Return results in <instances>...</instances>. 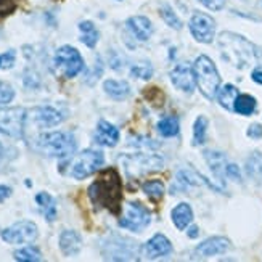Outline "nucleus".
Segmentation results:
<instances>
[{
  "mask_svg": "<svg viewBox=\"0 0 262 262\" xmlns=\"http://www.w3.org/2000/svg\"><path fill=\"white\" fill-rule=\"evenodd\" d=\"M87 195L95 209H108L113 214L121 212L122 203V182L115 169L103 170L98 179L90 184Z\"/></svg>",
  "mask_w": 262,
  "mask_h": 262,
  "instance_id": "obj_1",
  "label": "nucleus"
},
{
  "mask_svg": "<svg viewBox=\"0 0 262 262\" xmlns=\"http://www.w3.org/2000/svg\"><path fill=\"white\" fill-rule=\"evenodd\" d=\"M219 47L224 58L240 70H246L253 64L262 66V52L254 43L242 36H236L232 32H222L219 37Z\"/></svg>",
  "mask_w": 262,
  "mask_h": 262,
  "instance_id": "obj_2",
  "label": "nucleus"
},
{
  "mask_svg": "<svg viewBox=\"0 0 262 262\" xmlns=\"http://www.w3.org/2000/svg\"><path fill=\"white\" fill-rule=\"evenodd\" d=\"M36 150L50 158H66L76 151V139L71 132H45L36 139Z\"/></svg>",
  "mask_w": 262,
  "mask_h": 262,
  "instance_id": "obj_3",
  "label": "nucleus"
},
{
  "mask_svg": "<svg viewBox=\"0 0 262 262\" xmlns=\"http://www.w3.org/2000/svg\"><path fill=\"white\" fill-rule=\"evenodd\" d=\"M119 163L129 179H139L146 174H153L164 167V159L153 153H134L119 158Z\"/></svg>",
  "mask_w": 262,
  "mask_h": 262,
  "instance_id": "obj_4",
  "label": "nucleus"
},
{
  "mask_svg": "<svg viewBox=\"0 0 262 262\" xmlns=\"http://www.w3.org/2000/svg\"><path fill=\"white\" fill-rule=\"evenodd\" d=\"M193 71H195L196 85L200 87L201 94L206 98L212 100L217 95L221 87V76L212 60L206 55L198 56L195 64H193Z\"/></svg>",
  "mask_w": 262,
  "mask_h": 262,
  "instance_id": "obj_5",
  "label": "nucleus"
},
{
  "mask_svg": "<svg viewBox=\"0 0 262 262\" xmlns=\"http://www.w3.org/2000/svg\"><path fill=\"white\" fill-rule=\"evenodd\" d=\"M53 63L56 71H58L63 77L73 79L79 73L84 70V58L79 53L77 49L71 47V45H63L56 50L53 56Z\"/></svg>",
  "mask_w": 262,
  "mask_h": 262,
  "instance_id": "obj_6",
  "label": "nucleus"
},
{
  "mask_svg": "<svg viewBox=\"0 0 262 262\" xmlns=\"http://www.w3.org/2000/svg\"><path fill=\"white\" fill-rule=\"evenodd\" d=\"M28 111L21 106L0 108V134L11 139H21L25 135Z\"/></svg>",
  "mask_w": 262,
  "mask_h": 262,
  "instance_id": "obj_7",
  "label": "nucleus"
},
{
  "mask_svg": "<svg viewBox=\"0 0 262 262\" xmlns=\"http://www.w3.org/2000/svg\"><path fill=\"white\" fill-rule=\"evenodd\" d=\"M103 163H105L103 153L89 148V150L81 151L73 159L70 174L77 180H82V179H87L92 174H95L97 170L103 166Z\"/></svg>",
  "mask_w": 262,
  "mask_h": 262,
  "instance_id": "obj_8",
  "label": "nucleus"
},
{
  "mask_svg": "<svg viewBox=\"0 0 262 262\" xmlns=\"http://www.w3.org/2000/svg\"><path fill=\"white\" fill-rule=\"evenodd\" d=\"M2 240L8 245H25V243H32L37 240L39 236V229L37 225L31 221H21L13 225L7 227L5 230L0 233Z\"/></svg>",
  "mask_w": 262,
  "mask_h": 262,
  "instance_id": "obj_9",
  "label": "nucleus"
},
{
  "mask_svg": "<svg viewBox=\"0 0 262 262\" xmlns=\"http://www.w3.org/2000/svg\"><path fill=\"white\" fill-rule=\"evenodd\" d=\"M151 222V214L142 203H127L126 212H124L122 219H119V227L127 229L132 232H142L146 229Z\"/></svg>",
  "mask_w": 262,
  "mask_h": 262,
  "instance_id": "obj_10",
  "label": "nucleus"
},
{
  "mask_svg": "<svg viewBox=\"0 0 262 262\" xmlns=\"http://www.w3.org/2000/svg\"><path fill=\"white\" fill-rule=\"evenodd\" d=\"M190 32L198 42L211 43L215 34V21L209 15L196 11L190 19Z\"/></svg>",
  "mask_w": 262,
  "mask_h": 262,
  "instance_id": "obj_11",
  "label": "nucleus"
},
{
  "mask_svg": "<svg viewBox=\"0 0 262 262\" xmlns=\"http://www.w3.org/2000/svg\"><path fill=\"white\" fill-rule=\"evenodd\" d=\"M29 116L39 127H53L64 121L63 113L53 106H37L31 110Z\"/></svg>",
  "mask_w": 262,
  "mask_h": 262,
  "instance_id": "obj_12",
  "label": "nucleus"
},
{
  "mask_svg": "<svg viewBox=\"0 0 262 262\" xmlns=\"http://www.w3.org/2000/svg\"><path fill=\"white\" fill-rule=\"evenodd\" d=\"M170 81L172 84L180 89L182 92L191 94L193 89L196 85V79H195V71L193 68L188 64H177L172 71H170Z\"/></svg>",
  "mask_w": 262,
  "mask_h": 262,
  "instance_id": "obj_13",
  "label": "nucleus"
},
{
  "mask_svg": "<svg viewBox=\"0 0 262 262\" xmlns=\"http://www.w3.org/2000/svg\"><path fill=\"white\" fill-rule=\"evenodd\" d=\"M230 248H232V245L225 236H212L196 246L195 254L198 257H211V256L224 254L229 251Z\"/></svg>",
  "mask_w": 262,
  "mask_h": 262,
  "instance_id": "obj_14",
  "label": "nucleus"
},
{
  "mask_svg": "<svg viewBox=\"0 0 262 262\" xmlns=\"http://www.w3.org/2000/svg\"><path fill=\"white\" fill-rule=\"evenodd\" d=\"M170 253H172V245H170V242L161 233H156L151 240H148L143 245V256L146 259L164 257Z\"/></svg>",
  "mask_w": 262,
  "mask_h": 262,
  "instance_id": "obj_15",
  "label": "nucleus"
},
{
  "mask_svg": "<svg viewBox=\"0 0 262 262\" xmlns=\"http://www.w3.org/2000/svg\"><path fill=\"white\" fill-rule=\"evenodd\" d=\"M95 140L97 143L103 145V146H116L119 142V129L116 126H113L111 122L101 119L97 124V130H95Z\"/></svg>",
  "mask_w": 262,
  "mask_h": 262,
  "instance_id": "obj_16",
  "label": "nucleus"
},
{
  "mask_svg": "<svg viewBox=\"0 0 262 262\" xmlns=\"http://www.w3.org/2000/svg\"><path fill=\"white\" fill-rule=\"evenodd\" d=\"M204 159L208 161V164L211 167V172L214 174L215 180H217L219 184L224 187V182H225V177H227L225 170H227V164H229V163H227L225 155L221 153V151L208 150V151H204Z\"/></svg>",
  "mask_w": 262,
  "mask_h": 262,
  "instance_id": "obj_17",
  "label": "nucleus"
},
{
  "mask_svg": "<svg viewBox=\"0 0 262 262\" xmlns=\"http://www.w3.org/2000/svg\"><path fill=\"white\" fill-rule=\"evenodd\" d=\"M82 248V238L76 230H63L60 235V249L68 257L77 256Z\"/></svg>",
  "mask_w": 262,
  "mask_h": 262,
  "instance_id": "obj_18",
  "label": "nucleus"
},
{
  "mask_svg": "<svg viewBox=\"0 0 262 262\" xmlns=\"http://www.w3.org/2000/svg\"><path fill=\"white\" fill-rule=\"evenodd\" d=\"M127 28L129 31L135 36V39H139L142 42L148 40L151 37V34H153V25H151V21L145 18V16H132L127 19Z\"/></svg>",
  "mask_w": 262,
  "mask_h": 262,
  "instance_id": "obj_19",
  "label": "nucleus"
},
{
  "mask_svg": "<svg viewBox=\"0 0 262 262\" xmlns=\"http://www.w3.org/2000/svg\"><path fill=\"white\" fill-rule=\"evenodd\" d=\"M36 203L39 204V208L43 214V217L47 219V222H53L56 219V201L50 193H47V191L37 193Z\"/></svg>",
  "mask_w": 262,
  "mask_h": 262,
  "instance_id": "obj_20",
  "label": "nucleus"
},
{
  "mask_svg": "<svg viewBox=\"0 0 262 262\" xmlns=\"http://www.w3.org/2000/svg\"><path fill=\"white\" fill-rule=\"evenodd\" d=\"M191 221H193V209L190 204L180 203L172 209V222L179 230H185Z\"/></svg>",
  "mask_w": 262,
  "mask_h": 262,
  "instance_id": "obj_21",
  "label": "nucleus"
},
{
  "mask_svg": "<svg viewBox=\"0 0 262 262\" xmlns=\"http://www.w3.org/2000/svg\"><path fill=\"white\" fill-rule=\"evenodd\" d=\"M103 89L106 95L115 100H124L130 94V85L126 81H116V79H108L103 82Z\"/></svg>",
  "mask_w": 262,
  "mask_h": 262,
  "instance_id": "obj_22",
  "label": "nucleus"
},
{
  "mask_svg": "<svg viewBox=\"0 0 262 262\" xmlns=\"http://www.w3.org/2000/svg\"><path fill=\"white\" fill-rule=\"evenodd\" d=\"M79 31H81V42L87 45L89 49H95V45L100 39V32L95 28L92 21H82L79 23Z\"/></svg>",
  "mask_w": 262,
  "mask_h": 262,
  "instance_id": "obj_23",
  "label": "nucleus"
},
{
  "mask_svg": "<svg viewBox=\"0 0 262 262\" xmlns=\"http://www.w3.org/2000/svg\"><path fill=\"white\" fill-rule=\"evenodd\" d=\"M245 169L249 179H253L254 182H260L262 180V153L260 151L251 153V156L246 159Z\"/></svg>",
  "mask_w": 262,
  "mask_h": 262,
  "instance_id": "obj_24",
  "label": "nucleus"
},
{
  "mask_svg": "<svg viewBox=\"0 0 262 262\" xmlns=\"http://www.w3.org/2000/svg\"><path fill=\"white\" fill-rule=\"evenodd\" d=\"M238 95H240L238 94V89L232 84H227L217 92V101H219V105L222 108H225L227 111H233V103Z\"/></svg>",
  "mask_w": 262,
  "mask_h": 262,
  "instance_id": "obj_25",
  "label": "nucleus"
},
{
  "mask_svg": "<svg viewBox=\"0 0 262 262\" xmlns=\"http://www.w3.org/2000/svg\"><path fill=\"white\" fill-rule=\"evenodd\" d=\"M256 110V98L251 95H238L235 103H233V111H236L238 115H243V116H249L253 115Z\"/></svg>",
  "mask_w": 262,
  "mask_h": 262,
  "instance_id": "obj_26",
  "label": "nucleus"
},
{
  "mask_svg": "<svg viewBox=\"0 0 262 262\" xmlns=\"http://www.w3.org/2000/svg\"><path fill=\"white\" fill-rule=\"evenodd\" d=\"M158 130L163 137H176L179 134V119L176 116H166L158 122Z\"/></svg>",
  "mask_w": 262,
  "mask_h": 262,
  "instance_id": "obj_27",
  "label": "nucleus"
},
{
  "mask_svg": "<svg viewBox=\"0 0 262 262\" xmlns=\"http://www.w3.org/2000/svg\"><path fill=\"white\" fill-rule=\"evenodd\" d=\"M142 188L146 193V196L153 201H159L164 196V184L161 180H148L145 182Z\"/></svg>",
  "mask_w": 262,
  "mask_h": 262,
  "instance_id": "obj_28",
  "label": "nucleus"
},
{
  "mask_svg": "<svg viewBox=\"0 0 262 262\" xmlns=\"http://www.w3.org/2000/svg\"><path fill=\"white\" fill-rule=\"evenodd\" d=\"M13 257H15V260H19V262H39V260H42V254L36 246H26V248L18 249V251H15Z\"/></svg>",
  "mask_w": 262,
  "mask_h": 262,
  "instance_id": "obj_29",
  "label": "nucleus"
},
{
  "mask_svg": "<svg viewBox=\"0 0 262 262\" xmlns=\"http://www.w3.org/2000/svg\"><path fill=\"white\" fill-rule=\"evenodd\" d=\"M206 130H208V119L204 116H198L193 126V145L200 146L206 140Z\"/></svg>",
  "mask_w": 262,
  "mask_h": 262,
  "instance_id": "obj_30",
  "label": "nucleus"
},
{
  "mask_svg": "<svg viewBox=\"0 0 262 262\" xmlns=\"http://www.w3.org/2000/svg\"><path fill=\"white\" fill-rule=\"evenodd\" d=\"M161 16H163V19L166 21V25L169 28H172L176 31H180L182 29V21H180V18L176 15V11L170 8L169 5H163L161 7Z\"/></svg>",
  "mask_w": 262,
  "mask_h": 262,
  "instance_id": "obj_31",
  "label": "nucleus"
},
{
  "mask_svg": "<svg viewBox=\"0 0 262 262\" xmlns=\"http://www.w3.org/2000/svg\"><path fill=\"white\" fill-rule=\"evenodd\" d=\"M130 74H132V77H135V79H150L151 76H153V68H151V64L150 63H139V64H135V66H132V70H130Z\"/></svg>",
  "mask_w": 262,
  "mask_h": 262,
  "instance_id": "obj_32",
  "label": "nucleus"
},
{
  "mask_svg": "<svg viewBox=\"0 0 262 262\" xmlns=\"http://www.w3.org/2000/svg\"><path fill=\"white\" fill-rule=\"evenodd\" d=\"M15 98V89L8 82L0 81V105H8Z\"/></svg>",
  "mask_w": 262,
  "mask_h": 262,
  "instance_id": "obj_33",
  "label": "nucleus"
},
{
  "mask_svg": "<svg viewBox=\"0 0 262 262\" xmlns=\"http://www.w3.org/2000/svg\"><path fill=\"white\" fill-rule=\"evenodd\" d=\"M16 61V52L8 50L5 53H0V70H10L15 66Z\"/></svg>",
  "mask_w": 262,
  "mask_h": 262,
  "instance_id": "obj_34",
  "label": "nucleus"
},
{
  "mask_svg": "<svg viewBox=\"0 0 262 262\" xmlns=\"http://www.w3.org/2000/svg\"><path fill=\"white\" fill-rule=\"evenodd\" d=\"M200 2L212 11H219L225 7V0H200Z\"/></svg>",
  "mask_w": 262,
  "mask_h": 262,
  "instance_id": "obj_35",
  "label": "nucleus"
},
{
  "mask_svg": "<svg viewBox=\"0 0 262 262\" xmlns=\"http://www.w3.org/2000/svg\"><path fill=\"white\" fill-rule=\"evenodd\" d=\"M225 174H227V177H230L232 180H235V182H240L242 180V174H240V169H238V166L236 164H227V170H225Z\"/></svg>",
  "mask_w": 262,
  "mask_h": 262,
  "instance_id": "obj_36",
  "label": "nucleus"
},
{
  "mask_svg": "<svg viewBox=\"0 0 262 262\" xmlns=\"http://www.w3.org/2000/svg\"><path fill=\"white\" fill-rule=\"evenodd\" d=\"M16 7V0H0V15L11 13Z\"/></svg>",
  "mask_w": 262,
  "mask_h": 262,
  "instance_id": "obj_37",
  "label": "nucleus"
},
{
  "mask_svg": "<svg viewBox=\"0 0 262 262\" xmlns=\"http://www.w3.org/2000/svg\"><path fill=\"white\" fill-rule=\"evenodd\" d=\"M248 137H251V139H262V124H251L248 129Z\"/></svg>",
  "mask_w": 262,
  "mask_h": 262,
  "instance_id": "obj_38",
  "label": "nucleus"
},
{
  "mask_svg": "<svg viewBox=\"0 0 262 262\" xmlns=\"http://www.w3.org/2000/svg\"><path fill=\"white\" fill-rule=\"evenodd\" d=\"M10 196H11V188L7 185H0V203H4Z\"/></svg>",
  "mask_w": 262,
  "mask_h": 262,
  "instance_id": "obj_39",
  "label": "nucleus"
},
{
  "mask_svg": "<svg viewBox=\"0 0 262 262\" xmlns=\"http://www.w3.org/2000/svg\"><path fill=\"white\" fill-rule=\"evenodd\" d=\"M253 81L262 85V71L260 70H254L253 71Z\"/></svg>",
  "mask_w": 262,
  "mask_h": 262,
  "instance_id": "obj_40",
  "label": "nucleus"
},
{
  "mask_svg": "<svg viewBox=\"0 0 262 262\" xmlns=\"http://www.w3.org/2000/svg\"><path fill=\"white\" fill-rule=\"evenodd\" d=\"M188 236H190V238H196V236H198V227H195V225L190 227V230H188Z\"/></svg>",
  "mask_w": 262,
  "mask_h": 262,
  "instance_id": "obj_41",
  "label": "nucleus"
},
{
  "mask_svg": "<svg viewBox=\"0 0 262 262\" xmlns=\"http://www.w3.org/2000/svg\"><path fill=\"white\" fill-rule=\"evenodd\" d=\"M2 158H4V148L0 145V161H2Z\"/></svg>",
  "mask_w": 262,
  "mask_h": 262,
  "instance_id": "obj_42",
  "label": "nucleus"
}]
</instances>
